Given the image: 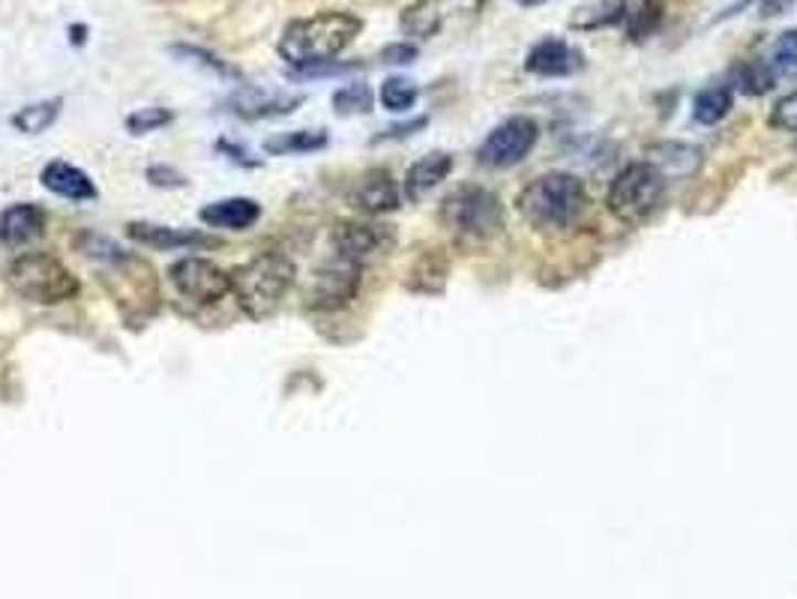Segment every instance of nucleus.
Listing matches in <instances>:
<instances>
[{"label":"nucleus","mask_w":797,"mask_h":599,"mask_svg":"<svg viewBox=\"0 0 797 599\" xmlns=\"http://www.w3.org/2000/svg\"><path fill=\"white\" fill-rule=\"evenodd\" d=\"M519 7H543V3H549V0H516Z\"/></svg>","instance_id":"4c0bfd02"},{"label":"nucleus","mask_w":797,"mask_h":599,"mask_svg":"<svg viewBox=\"0 0 797 599\" xmlns=\"http://www.w3.org/2000/svg\"><path fill=\"white\" fill-rule=\"evenodd\" d=\"M453 171V157L444 150L426 153L417 159L405 174V199L408 201H423L432 190H438L444 180L450 178Z\"/></svg>","instance_id":"aec40b11"},{"label":"nucleus","mask_w":797,"mask_h":599,"mask_svg":"<svg viewBox=\"0 0 797 599\" xmlns=\"http://www.w3.org/2000/svg\"><path fill=\"white\" fill-rule=\"evenodd\" d=\"M536 141H540V127H536L534 117H507V120H501V124L480 141L477 162L495 171L513 169V165L528 159V153L536 148Z\"/></svg>","instance_id":"0eeeda50"},{"label":"nucleus","mask_w":797,"mask_h":599,"mask_svg":"<svg viewBox=\"0 0 797 599\" xmlns=\"http://www.w3.org/2000/svg\"><path fill=\"white\" fill-rule=\"evenodd\" d=\"M791 10H797V0H737L729 10H723V15H716V22H729V19H741V15L765 22V19L788 15Z\"/></svg>","instance_id":"bb28decb"},{"label":"nucleus","mask_w":797,"mask_h":599,"mask_svg":"<svg viewBox=\"0 0 797 599\" xmlns=\"http://www.w3.org/2000/svg\"><path fill=\"white\" fill-rule=\"evenodd\" d=\"M294 276L297 267L288 255L262 253L231 274V295L252 321H267L279 312V306L291 291Z\"/></svg>","instance_id":"7ed1b4c3"},{"label":"nucleus","mask_w":797,"mask_h":599,"mask_svg":"<svg viewBox=\"0 0 797 599\" xmlns=\"http://www.w3.org/2000/svg\"><path fill=\"white\" fill-rule=\"evenodd\" d=\"M375 106V94L372 87L363 85V82H354V85L339 87L333 94V108L336 115L351 117V115H369Z\"/></svg>","instance_id":"c85d7f7f"},{"label":"nucleus","mask_w":797,"mask_h":599,"mask_svg":"<svg viewBox=\"0 0 797 599\" xmlns=\"http://www.w3.org/2000/svg\"><path fill=\"white\" fill-rule=\"evenodd\" d=\"M767 124L779 132H791L797 136V90L791 94L779 96L771 108V115H767Z\"/></svg>","instance_id":"2f4dec72"},{"label":"nucleus","mask_w":797,"mask_h":599,"mask_svg":"<svg viewBox=\"0 0 797 599\" xmlns=\"http://www.w3.org/2000/svg\"><path fill=\"white\" fill-rule=\"evenodd\" d=\"M7 285L21 300L36 306H61L73 300L82 288L70 267L45 253L19 255L7 267Z\"/></svg>","instance_id":"423d86ee"},{"label":"nucleus","mask_w":797,"mask_h":599,"mask_svg":"<svg viewBox=\"0 0 797 599\" xmlns=\"http://www.w3.org/2000/svg\"><path fill=\"white\" fill-rule=\"evenodd\" d=\"M734 108V87L732 85H711L692 99V117L702 127H716Z\"/></svg>","instance_id":"4be33fe9"},{"label":"nucleus","mask_w":797,"mask_h":599,"mask_svg":"<svg viewBox=\"0 0 797 599\" xmlns=\"http://www.w3.org/2000/svg\"><path fill=\"white\" fill-rule=\"evenodd\" d=\"M201 222L210 228L222 232H246L255 222L262 220V204L255 199H222L213 201L208 207H201Z\"/></svg>","instance_id":"dca6fc26"},{"label":"nucleus","mask_w":797,"mask_h":599,"mask_svg":"<svg viewBox=\"0 0 797 599\" xmlns=\"http://www.w3.org/2000/svg\"><path fill=\"white\" fill-rule=\"evenodd\" d=\"M351 204L357 211L369 213V216H381V213L396 211L402 204V192H398L396 180L390 178L387 169H372L357 180Z\"/></svg>","instance_id":"ddd939ff"},{"label":"nucleus","mask_w":797,"mask_h":599,"mask_svg":"<svg viewBox=\"0 0 797 599\" xmlns=\"http://www.w3.org/2000/svg\"><path fill=\"white\" fill-rule=\"evenodd\" d=\"M327 148L325 129H294L264 141V153L270 157H297V153H315Z\"/></svg>","instance_id":"5701e85b"},{"label":"nucleus","mask_w":797,"mask_h":599,"mask_svg":"<svg viewBox=\"0 0 797 599\" xmlns=\"http://www.w3.org/2000/svg\"><path fill=\"white\" fill-rule=\"evenodd\" d=\"M168 279L178 288L180 297H187V300L199 306L220 303L222 297L231 291V274H225L222 267H216L208 258H195V255L180 258L168 270Z\"/></svg>","instance_id":"1a4fd4ad"},{"label":"nucleus","mask_w":797,"mask_h":599,"mask_svg":"<svg viewBox=\"0 0 797 599\" xmlns=\"http://www.w3.org/2000/svg\"><path fill=\"white\" fill-rule=\"evenodd\" d=\"M444 228H450L461 240H495L501 237L507 225L501 199L486 186L461 183L440 201L438 211Z\"/></svg>","instance_id":"20e7f679"},{"label":"nucleus","mask_w":797,"mask_h":599,"mask_svg":"<svg viewBox=\"0 0 797 599\" xmlns=\"http://www.w3.org/2000/svg\"><path fill=\"white\" fill-rule=\"evenodd\" d=\"M174 52L183 54V57H189V61H195V64H201L204 69H213V73L222 75V78H241V73H237L234 66H229L225 61H220L216 54L204 52V49H199V45H174Z\"/></svg>","instance_id":"473e14b6"},{"label":"nucleus","mask_w":797,"mask_h":599,"mask_svg":"<svg viewBox=\"0 0 797 599\" xmlns=\"http://www.w3.org/2000/svg\"><path fill=\"white\" fill-rule=\"evenodd\" d=\"M330 243H333L336 255L366 264L372 255L384 253L393 243V232L387 225H375V222H339L330 234Z\"/></svg>","instance_id":"9b49d317"},{"label":"nucleus","mask_w":797,"mask_h":599,"mask_svg":"<svg viewBox=\"0 0 797 599\" xmlns=\"http://www.w3.org/2000/svg\"><path fill=\"white\" fill-rule=\"evenodd\" d=\"M669 190V180L653 162H629L612 178L606 192V207L624 225H639L660 207Z\"/></svg>","instance_id":"39448f33"},{"label":"nucleus","mask_w":797,"mask_h":599,"mask_svg":"<svg viewBox=\"0 0 797 599\" xmlns=\"http://www.w3.org/2000/svg\"><path fill=\"white\" fill-rule=\"evenodd\" d=\"M426 127H429V117H414V120H408V124H396V127H390L387 132L375 136L372 138V145H381V141H396V138H408Z\"/></svg>","instance_id":"f704fd0d"},{"label":"nucleus","mask_w":797,"mask_h":599,"mask_svg":"<svg viewBox=\"0 0 797 599\" xmlns=\"http://www.w3.org/2000/svg\"><path fill=\"white\" fill-rule=\"evenodd\" d=\"M78 249H82L87 258H96V261H120L124 258V249L115 246L111 240H105V237H96V234H82L78 237Z\"/></svg>","instance_id":"72a5a7b5"},{"label":"nucleus","mask_w":797,"mask_h":599,"mask_svg":"<svg viewBox=\"0 0 797 599\" xmlns=\"http://www.w3.org/2000/svg\"><path fill=\"white\" fill-rule=\"evenodd\" d=\"M171 120H174V115H171L168 108L150 106L126 117V129H129L132 136H147V132H157V129L168 127Z\"/></svg>","instance_id":"7c9ffc66"},{"label":"nucleus","mask_w":797,"mask_h":599,"mask_svg":"<svg viewBox=\"0 0 797 599\" xmlns=\"http://www.w3.org/2000/svg\"><path fill=\"white\" fill-rule=\"evenodd\" d=\"M45 211L40 204H12L0 213V243L10 249H21L28 243L40 240L45 234Z\"/></svg>","instance_id":"2eb2a0df"},{"label":"nucleus","mask_w":797,"mask_h":599,"mask_svg":"<svg viewBox=\"0 0 797 599\" xmlns=\"http://www.w3.org/2000/svg\"><path fill=\"white\" fill-rule=\"evenodd\" d=\"M381 106L393 111V115H402V111H411L417 106L419 99V87L411 82V78H402V75H390L387 82L381 85Z\"/></svg>","instance_id":"cd10ccee"},{"label":"nucleus","mask_w":797,"mask_h":599,"mask_svg":"<svg viewBox=\"0 0 797 599\" xmlns=\"http://www.w3.org/2000/svg\"><path fill=\"white\" fill-rule=\"evenodd\" d=\"M585 211V183L570 171H545L516 195V213L540 234H564Z\"/></svg>","instance_id":"f257e3e1"},{"label":"nucleus","mask_w":797,"mask_h":599,"mask_svg":"<svg viewBox=\"0 0 797 599\" xmlns=\"http://www.w3.org/2000/svg\"><path fill=\"white\" fill-rule=\"evenodd\" d=\"M61 99H42L33 106H24L21 111L12 115V129H19L21 136H40L52 127L57 115H61Z\"/></svg>","instance_id":"393cba45"},{"label":"nucleus","mask_w":797,"mask_h":599,"mask_svg":"<svg viewBox=\"0 0 797 599\" xmlns=\"http://www.w3.org/2000/svg\"><path fill=\"white\" fill-rule=\"evenodd\" d=\"M360 31H363V22L354 12H318V15L297 19L285 28L283 40H279V54L297 69L325 66L346 52Z\"/></svg>","instance_id":"f03ea898"},{"label":"nucleus","mask_w":797,"mask_h":599,"mask_svg":"<svg viewBox=\"0 0 797 599\" xmlns=\"http://www.w3.org/2000/svg\"><path fill=\"white\" fill-rule=\"evenodd\" d=\"M779 82L774 64L771 61H746L734 69V87L746 96H767Z\"/></svg>","instance_id":"b1692460"},{"label":"nucleus","mask_w":797,"mask_h":599,"mask_svg":"<svg viewBox=\"0 0 797 599\" xmlns=\"http://www.w3.org/2000/svg\"><path fill=\"white\" fill-rule=\"evenodd\" d=\"M486 0H414L405 7L398 28L414 36V40H432L438 36L450 22L477 15Z\"/></svg>","instance_id":"9d476101"},{"label":"nucleus","mask_w":797,"mask_h":599,"mask_svg":"<svg viewBox=\"0 0 797 599\" xmlns=\"http://www.w3.org/2000/svg\"><path fill=\"white\" fill-rule=\"evenodd\" d=\"M629 0H587L582 7L573 10L570 15V28L573 31L591 33V31H603V28H615L627 19Z\"/></svg>","instance_id":"412c9836"},{"label":"nucleus","mask_w":797,"mask_h":599,"mask_svg":"<svg viewBox=\"0 0 797 599\" xmlns=\"http://www.w3.org/2000/svg\"><path fill=\"white\" fill-rule=\"evenodd\" d=\"M648 162H653L666 174V180L695 178L704 165V150L687 141H662L648 150Z\"/></svg>","instance_id":"f3484780"},{"label":"nucleus","mask_w":797,"mask_h":599,"mask_svg":"<svg viewBox=\"0 0 797 599\" xmlns=\"http://www.w3.org/2000/svg\"><path fill=\"white\" fill-rule=\"evenodd\" d=\"M662 3L660 0H639L627 10V36L633 43H645L648 36L660 31Z\"/></svg>","instance_id":"a878e982"},{"label":"nucleus","mask_w":797,"mask_h":599,"mask_svg":"<svg viewBox=\"0 0 797 599\" xmlns=\"http://www.w3.org/2000/svg\"><path fill=\"white\" fill-rule=\"evenodd\" d=\"M304 103V96H285V94H270V90H255L246 87L241 94H234L229 99V106L234 115L246 117V120H258V117H279L291 115L294 108Z\"/></svg>","instance_id":"6ab92c4d"},{"label":"nucleus","mask_w":797,"mask_h":599,"mask_svg":"<svg viewBox=\"0 0 797 599\" xmlns=\"http://www.w3.org/2000/svg\"><path fill=\"white\" fill-rule=\"evenodd\" d=\"M147 178L153 186H168V190H180V186H187V178L178 174L174 169H162V165H153V169L147 171Z\"/></svg>","instance_id":"e433bc0d"},{"label":"nucleus","mask_w":797,"mask_h":599,"mask_svg":"<svg viewBox=\"0 0 797 599\" xmlns=\"http://www.w3.org/2000/svg\"><path fill=\"white\" fill-rule=\"evenodd\" d=\"M771 64H774L779 78H797V31H786L776 36L774 52H771Z\"/></svg>","instance_id":"c756f323"},{"label":"nucleus","mask_w":797,"mask_h":599,"mask_svg":"<svg viewBox=\"0 0 797 599\" xmlns=\"http://www.w3.org/2000/svg\"><path fill=\"white\" fill-rule=\"evenodd\" d=\"M363 282V264L336 255L333 261L321 264L306 288V306L315 312H339L357 300Z\"/></svg>","instance_id":"6e6552de"},{"label":"nucleus","mask_w":797,"mask_h":599,"mask_svg":"<svg viewBox=\"0 0 797 599\" xmlns=\"http://www.w3.org/2000/svg\"><path fill=\"white\" fill-rule=\"evenodd\" d=\"M381 61L393 66H405L417 61V45L414 43H393L381 52Z\"/></svg>","instance_id":"c9c22d12"},{"label":"nucleus","mask_w":797,"mask_h":599,"mask_svg":"<svg viewBox=\"0 0 797 599\" xmlns=\"http://www.w3.org/2000/svg\"><path fill=\"white\" fill-rule=\"evenodd\" d=\"M582 66H585V54L561 36H545L524 54V69L540 78H566V75H576Z\"/></svg>","instance_id":"f8f14e48"},{"label":"nucleus","mask_w":797,"mask_h":599,"mask_svg":"<svg viewBox=\"0 0 797 599\" xmlns=\"http://www.w3.org/2000/svg\"><path fill=\"white\" fill-rule=\"evenodd\" d=\"M73 33H75V43H84V28H82V24H75Z\"/></svg>","instance_id":"58836bf2"},{"label":"nucleus","mask_w":797,"mask_h":599,"mask_svg":"<svg viewBox=\"0 0 797 599\" xmlns=\"http://www.w3.org/2000/svg\"><path fill=\"white\" fill-rule=\"evenodd\" d=\"M126 234L136 243H141V246L162 249V253H171V249H201V246H213L216 243L208 234L183 232V228L157 225V222H129Z\"/></svg>","instance_id":"4468645a"},{"label":"nucleus","mask_w":797,"mask_h":599,"mask_svg":"<svg viewBox=\"0 0 797 599\" xmlns=\"http://www.w3.org/2000/svg\"><path fill=\"white\" fill-rule=\"evenodd\" d=\"M40 180L42 186L54 195H61V199H70V201H94L99 192H96L94 180L87 178L78 165L73 162H63V159H54L49 162L45 169L40 171Z\"/></svg>","instance_id":"a211bd4d"}]
</instances>
